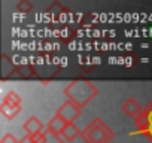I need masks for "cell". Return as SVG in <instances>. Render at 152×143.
I'll list each match as a JSON object with an SVG mask.
<instances>
[{"label": "cell", "instance_id": "6da1fadb", "mask_svg": "<svg viewBox=\"0 0 152 143\" xmlns=\"http://www.w3.org/2000/svg\"><path fill=\"white\" fill-rule=\"evenodd\" d=\"M97 93H99L97 87L87 79H73L64 88V94L67 100H72L79 107H84L85 104H88L97 96Z\"/></svg>", "mask_w": 152, "mask_h": 143}, {"label": "cell", "instance_id": "7a4b0ae2", "mask_svg": "<svg viewBox=\"0 0 152 143\" xmlns=\"http://www.w3.org/2000/svg\"><path fill=\"white\" fill-rule=\"evenodd\" d=\"M81 137L85 143H110L115 139V131L100 118H94L82 131Z\"/></svg>", "mask_w": 152, "mask_h": 143}, {"label": "cell", "instance_id": "3957f363", "mask_svg": "<svg viewBox=\"0 0 152 143\" xmlns=\"http://www.w3.org/2000/svg\"><path fill=\"white\" fill-rule=\"evenodd\" d=\"M82 112V107H79L76 103H73L72 100H66L57 110L55 115H58L60 118H63L67 124H75V119H78L79 115Z\"/></svg>", "mask_w": 152, "mask_h": 143}, {"label": "cell", "instance_id": "277c9868", "mask_svg": "<svg viewBox=\"0 0 152 143\" xmlns=\"http://www.w3.org/2000/svg\"><path fill=\"white\" fill-rule=\"evenodd\" d=\"M23 128H24L26 134L30 136V137H37L39 134L43 133V124H42L40 119H37L36 116H30V118L24 122Z\"/></svg>", "mask_w": 152, "mask_h": 143}, {"label": "cell", "instance_id": "5b68a950", "mask_svg": "<svg viewBox=\"0 0 152 143\" xmlns=\"http://www.w3.org/2000/svg\"><path fill=\"white\" fill-rule=\"evenodd\" d=\"M121 109H122V112H124L125 115H128L130 118H134V119L143 112V107L140 106V103H139L134 97L127 98V100L122 103Z\"/></svg>", "mask_w": 152, "mask_h": 143}, {"label": "cell", "instance_id": "8992f818", "mask_svg": "<svg viewBox=\"0 0 152 143\" xmlns=\"http://www.w3.org/2000/svg\"><path fill=\"white\" fill-rule=\"evenodd\" d=\"M33 139H34L36 143H66V140H64L61 136L52 133V131L48 130V128L43 130L42 134H39L37 137H33Z\"/></svg>", "mask_w": 152, "mask_h": 143}, {"label": "cell", "instance_id": "52a82bcc", "mask_svg": "<svg viewBox=\"0 0 152 143\" xmlns=\"http://www.w3.org/2000/svg\"><path fill=\"white\" fill-rule=\"evenodd\" d=\"M66 127H67V122H66L63 118H60L58 115H54V116L49 119V122H48V127H46V128H48V130H51L52 133H55V134L61 136Z\"/></svg>", "mask_w": 152, "mask_h": 143}, {"label": "cell", "instance_id": "ba28073f", "mask_svg": "<svg viewBox=\"0 0 152 143\" xmlns=\"http://www.w3.org/2000/svg\"><path fill=\"white\" fill-rule=\"evenodd\" d=\"M82 134V131L76 127L75 124H67V127L64 128V131H63V134H61V137L66 140V142H72V140H75L76 137H79Z\"/></svg>", "mask_w": 152, "mask_h": 143}, {"label": "cell", "instance_id": "9c48e42d", "mask_svg": "<svg viewBox=\"0 0 152 143\" xmlns=\"http://www.w3.org/2000/svg\"><path fill=\"white\" fill-rule=\"evenodd\" d=\"M18 112H20V107L18 106H12V104H8V103H3L2 104V113L6 118H9V119H12Z\"/></svg>", "mask_w": 152, "mask_h": 143}, {"label": "cell", "instance_id": "30bf717a", "mask_svg": "<svg viewBox=\"0 0 152 143\" xmlns=\"http://www.w3.org/2000/svg\"><path fill=\"white\" fill-rule=\"evenodd\" d=\"M20 101H21V98L17 96V93H9L6 97H5V100H3V103H8V104H12V106H20Z\"/></svg>", "mask_w": 152, "mask_h": 143}, {"label": "cell", "instance_id": "8fae6325", "mask_svg": "<svg viewBox=\"0 0 152 143\" xmlns=\"http://www.w3.org/2000/svg\"><path fill=\"white\" fill-rule=\"evenodd\" d=\"M17 9L20 12H30L33 9V5L30 2H27V0H21V2L17 5Z\"/></svg>", "mask_w": 152, "mask_h": 143}, {"label": "cell", "instance_id": "7c38bea8", "mask_svg": "<svg viewBox=\"0 0 152 143\" xmlns=\"http://www.w3.org/2000/svg\"><path fill=\"white\" fill-rule=\"evenodd\" d=\"M2 143H20V140H17L15 136H12L11 133H8V134H5L2 137Z\"/></svg>", "mask_w": 152, "mask_h": 143}, {"label": "cell", "instance_id": "4fadbf2b", "mask_svg": "<svg viewBox=\"0 0 152 143\" xmlns=\"http://www.w3.org/2000/svg\"><path fill=\"white\" fill-rule=\"evenodd\" d=\"M20 143H36V142H34V139H33V137L26 136V137H23V139L20 140Z\"/></svg>", "mask_w": 152, "mask_h": 143}]
</instances>
